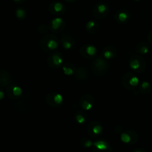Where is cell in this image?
<instances>
[{"instance_id":"1","label":"cell","mask_w":152,"mask_h":152,"mask_svg":"<svg viewBox=\"0 0 152 152\" xmlns=\"http://www.w3.org/2000/svg\"><path fill=\"white\" fill-rule=\"evenodd\" d=\"M59 46V40L54 34H46L39 41V47L42 50L46 53L56 51Z\"/></svg>"},{"instance_id":"2","label":"cell","mask_w":152,"mask_h":152,"mask_svg":"<svg viewBox=\"0 0 152 152\" xmlns=\"http://www.w3.org/2000/svg\"><path fill=\"white\" fill-rule=\"evenodd\" d=\"M108 68L109 65L107 62V59H105L102 56L95 58L91 66L94 74L99 77L105 75L108 71Z\"/></svg>"},{"instance_id":"3","label":"cell","mask_w":152,"mask_h":152,"mask_svg":"<svg viewBox=\"0 0 152 152\" xmlns=\"http://www.w3.org/2000/svg\"><path fill=\"white\" fill-rule=\"evenodd\" d=\"M122 86L129 91H134L139 86L140 80L132 72H126L121 78Z\"/></svg>"},{"instance_id":"4","label":"cell","mask_w":152,"mask_h":152,"mask_svg":"<svg viewBox=\"0 0 152 152\" xmlns=\"http://www.w3.org/2000/svg\"><path fill=\"white\" fill-rule=\"evenodd\" d=\"M129 65L131 69L137 74L143 72L146 68V63L145 60L140 55H132L129 58Z\"/></svg>"},{"instance_id":"5","label":"cell","mask_w":152,"mask_h":152,"mask_svg":"<svg viewBox=\"0 0 152 152\" xmlns=\"http://www.w3.org/2000/svg\"><path fill=\"white\" fill-rule=\"evenodd\" d=\"M45 101L48 106L53 108H59L64 102V98L61 94L58 92H50L45 96Z\"/></svg>"},{"instance_id":"6","label":"cell","mask_w":152,"mask_h":152,"mask_svg":"<svg viewBox=\"0 0 152 152\" xmlns=\"http://www.w3.org/2000/svg\"><path fill=\"white\" fill-rule=\"evenodd\" d=\"M110 12L109 6L105 2H98L92 8V15L97 19H103L108 16Z\"/></svg>"},{"instance_id":"7","label":"cell","mask_w":152,"mask_h":152,"mask_svg":"<svg viewBox=\"0 0 152 152\" xmlns=\"http://www.w3.org/2000/svg\"><path fill=\"white\" fill-rule=\"evenodd\" d=\"M48 65L52 69H57L64 64V56L58 51H53L50 53L47 59Z\"/></svg>"},{"instance_id":"8","label":"cell","mask_w":152,"mask_h":152,"mask_svg":"<svg viewBox=\"0 0 152 152\" xmlns=\"http://www.w3.org/2000/svg\"><path fill=\"white\" fill-rule=\"evenodd\" d=\"M120 140L122 142L128 145H134L139 140L138 134L132 129H128V130L123 131L120 134Z\"/></svg>"},{"instance_id":"9","label":"cell","mask_w":152,"mask_h":152,"mask_svg":"<svg viewBox=\"0 0 152 152\" xmlns=\"http://www.w3.org/2000/svg\"><path fill=\"white\" fill-rule=\"evenodd\" d=\"M103 132L102 124L98 121H92L87 126V133L91 138H96L100 136Z\"/></svg>"},{"instance_id":"10","label":"cell","mask_w":152,"mask_h":152,"mask_svg":"<svg viewBox=\"0 0 152 152\" xmlns=\"http://www.w3.org/2000/svg\"><path fill=\"white\" fill-rule=\"evenodd\" d=\"M95 105V99L89 94H86L80 96L79 99V105L83 110L86 111H89L94 108Z\"/></svg>"},{"instance_id":"11","label":"cell","mask_w":152,"mask_h":152,"mask_svg":"<svg viewBox=\"0 0 152 152\" xmlns=\"http://www.w3.org/2000/svg\"><path fill=\"white\" fill-rule=\"evenodd\" d=\"M5 94L8 98L16 101L23 96V90L19 86L11 84L6 87Z\"/></svg>"},{"instance_id":"12","label":"cell","mask_w":152,"mask_h":152,"mask_svg":"<svg viewBox=\"0 0 152 152\" xmlns=\"http://www.w3.org/2000/svg\"><path fill=\"white\" fill-rule=\"evenodd\" d=\"M65 21L59 16H56L50 21L49 24V28L54 34L61 33L65 28Z\"/></svg>"},{"instance_id":"13","label":"cell","mask_w":152,"mask_h":152,"mask_svg":"<svg viewBox=\"0 0 152 152\" xmlns=\"http://www.w3.org/2000/svg\"><path fill=\"white\" fill-rule=\"evenodd\" d=\"M80 53L85 59H94L97 53L96 47L92 45H84L80 48Z\"/></svg>"},{"instance_id":"14","label":"cell","mask_w":152,"mask_h":152,"mask_svg":"<svg viewBox=\"0 0 152 152\" xmlns=\"http://www.w3.org/2000/svg\"><path fill=\"white\" fill-rule=\"evenodd\" d=\"M93 152H112V147L108 141L98 140L93 143Z\"/></svg>"},{"instance_id":"15","label":"cell","mask_w":152,"mask_h":152,"mask_svg":"<svg viewBox=\"0 0 152 152\" xmlns=\"http://www.w3.org/2000/svg\"><path fill=\"white\" fill-rule=\"evenodd\" d=\"M28 99H25L23 96L20 99L16 100L14 103V108L17 112L21 113V114H26L31 109V105H30Z\"/></svg>"},{"instance_id":"16","label":"cell","mask_w":152,"mask_h":152,"mask_svg":"<svg viewBox=\"0 0 152 152\" xmlns=\"http://www.w3.org/2000/svg\"><path fill=\"white\" fill-rule=\"evenodd\" d=\"M13 80L11 73L5 69H0V87H7L13 83Z\"/></svg>"},{"instance_id":"17","label":"cell","mask_w":152,"mask_h":152,"mask_svg":"<svg viewBox=\"0 0 152 152\" xmlns=\"http://www.w3.org/2000/svg\"><path fill=\"white\" fill-rule=\"evenodd\" d=\"M49 12L55 16H60L65 13V6L59 1H53L48 7Z\"/></svg>"},{"instance_id":"18","label":"cell","mask_w":152,"mask_h":152,"mask_svg":"<svg viewBox=\"0 0 152 152\" xmlns=\"http://www.w3.org/2000/svg\"><path fill=\"white\" fill-rule=\"evenodd\" d=\"M131 14L127 10L120 9L117 10L114 13V19L120 24H126L130 20Z\"/></svg>"},{"instance_id":"19","label":"cell","mask_w":152,"mask_h":152,"mask_svg":"<svg viewBox=\"0 0 152 152\" xmlns=\"http://www.w3.org/2000/svg\"><path fill=\"white\" fill-rule=\"evenodd\" d=\"M117 53H118L117 49L113 45L105 46L102 50V56L107 60L114 59L117 56Z\"/></svg>"},{"instance_id":"20","label":"cell","mask_w":152,"mask_h":152,"mask_svg":"<svg viewBox=\"0 0 152 152\" xmlns=\"http://www.w3.org/2000/svg\"><path fill=\"white\" fill-rule=\"evenodd\" d=\"M61 43H62V48L65 50H71L75 46L76 42L74 39L71 36L68 34H64L61 37Z\"/></svg>"},{"instance_id":"21","label":"cell","mask_w":152,"mask_h":152,"mask_svg":"<svg viewBox=\"0 0 152 152\" xmlns=\"http://www.w3.org/2000/svg\"><path fill=\"white\" fill-rule=\"evenodd\" d=\"M77 68L76 65L73 63H64L62 66V72L65 75L68 76V77L74 76Z\"/></svg>"},{"instance_id":"22","label":"cell","mask_w":152,"mask_h":152,"mask_svg":"<svg viewBox=\"0 0 152 152\" xmlns=\"http://www.w3.org/2000/svg\"><path fill=\"white\" fill-rule=\"evenodd\" d=\"M135 50L139 55H145L149 52V45L145 42L141 41L137 43L135 47Z\"/></svg>"},{"instance_id":"23","label":"cell","mask_w":152,"mask_h":152,"mask_svg":"<svg viewBox=\"0 0 152 152\" xmlns=\"http://www.w3.org/2000/svg\"><path fill=\"white\" fill-rule=\"evenodd\" d=\"M99 28V25L96 21L90 20L86 23V30L88 34H96L98 32Z\"/></svg>"},{"instance_id":"24","label":"cell","mask_w":152,"mask_h":152,"mask_svg":"<svg viewBox=\"0 0 152 152\" xmlns=\"http://www.w3.org/2000/svg\"><path fill=\"white\" fill-rule=\"evenodd\" d=\"M138 89H139L140 93L142 94H149L152 92V85L149 82L143 81L140 83Z\"/></svg>"},{"instance_id":"25","label":"cell","mask_w":152,"mask_h":152,"mask_svg":"<svg viewBox=\"0 0 152 152\" xmlns=\"http://www.w3.org/2000/svg\"><path fill=\"white\" fill-rule=\"evenodd\" d=\"M76 78L79 80H86L88 78L89 74L87 70L83 67H78L77 68L75 74H74Z\"/></svg>"},{"instance_id":"26","label":"cell","mask_w":152,"mask_h":152,"mask_svg":"<svg viewBox=\"0 0 152 152\" xmlns=\"http://www.w3.org/2000/svg\"><path fill=\"white\" fill-rule=\"evenodd\" d=\"M74 120L78 124L83 125L87 121V117L84 112L81 111H77L74 114Z\"/></svg>"},{"instance_id":"27","label":"cell","mask_w":152,"mask_h":152,"mask_svg":"<svg viewBox=\"0 0 152 152\" xmlns=\"http://www.w3.org/2000/svg\"><path fill=\"white\" fill-rule=\"evenodd\" d=\"M15 16L19 20H23L27 16V11L24 7H19L15 10Z\"/></svg>"},{"instance_id":"28","label":"cell","mask_w":152,"mask_h":152,"mask_svg":"<svg viewBox=\"0 0 152 152\" xmlns=\"http://www.w3.org/2000/svg\"><path fill=\"white\" fill-rule=\"evenodd\" d=\"M94 142H92L91 140H90L89 138L84 137L82 138L80 141V144L83 148H91L93 146Z\"/></svg>"},{"instance_id":"29","label":"cell","mask_w":152,"mask_h":152,"mask_svg":"<svg viewBox=\"0 0 152 152\" xmlns=\"http://www.w3.org/2000/svg\"><path fill=\"white\" fill-rule=\"evenodd\" d=\"M37 30H38L39 33H40V34H44L45 35V34H47V32L50 30V28H49V25L48 26V25H41L38 27Z\"/></svg>"},{"instance_id":"30","label":"cell","mask_w":152,"mask_h":152,"mask_svg":"<svg viewBox=\"0 0 152 152\" xmlns=\"http://www.w3.org/2000/svg\"><path fill=\"white\" fill-rule=\"evenodd\" d=\"M147 40L150 44L152 45V29L148 32V36H147Z\"/></svg>"},{"instance_id":"31","label":"cell","mask_w":152,"mask_h":152,"mask_svg":"<svg viewBox=\"0 0 152 152\" xmlns=\"http://www.w3.org/2000/svg\"><path fill=\"white\" fill-rule=\"evenodd\" d=\"M4 96H5V93H4V91L0 87V101H1L2 99H4Z\"/></svg>"},{"instance_id":"32","label":"cell","mask_w":152,"mask_h":152,"mask_svg":"<svg viewBox=\"0 0 152 152\" xmlns=\"http://www.w3.org/2000/svg\"><path fill=\"white\" fill-rule=\"evenodd\" d=\"M132 152H147L145 151V149H143V148H135V149H134Z\"/></svg>"},{"instance_id":"33","label":"cell","mask_w":152,"mask_h":152,"mask_svg":"<svg viewBox=\"0 0 152 152\" xmlns=\"http://www.w3.org/2000/svg\"><path fill=\"white\" fill-rule=\"evenodd\" d=\"M13 1H14L15 3H16V4H23L24 2H25L26 0H13Z\"/></svg>"},{"instance_id":"34","label":"cell","mask_w":152,"mask_h":152,"mask_svg":"<svg viewBox=\"0 0 152 152\" xmlns=\"http://www.w3.org/2000/svg\"><path fill=\"white\" fill-rule=\"evenodd\" d=\"M65 1H67V2H69V3H74L76 2V1H77L78 0H65Z\"/></svg>"},{"instance_id":"35","label":"cell","mask_w":152,"mask_h":152,"mask_svg":"<svg viewBox=\"0 0 152 152\" xmlns=\"http://www.w3.org/2000/svg\"><path fill=\"white\" fill-rule=\"evenodd\" d=\"M134 1H140V0H134Z\"/></svg>"},{"instance_id":"36","label":"cell","mask_w":152,"mask_h":152,"mask_svg":"<svg viewBox=\"0 0 152 152\" xmlns=\"http://www.w3.org/2000/svg\"><path fill=\"white\" fill-rule=\"evenodd\" d=\"M151 62H152V50H151Z\"/></svg>"}]
</instances>
